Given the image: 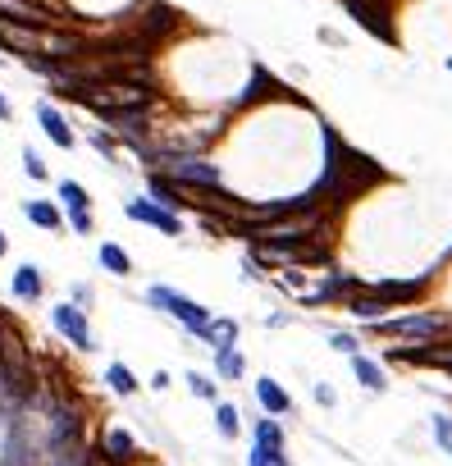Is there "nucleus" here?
Masks as SVG:
<instances>
[{"label": "nucleus", "mask_w": 452, "mask_h": 466, "mask_svg": "<svg viewBox=\"0 0 452 466\" xmlns=\"http://www.w3.org/2000/svg\"><path fill=\"white\" fill-rule=\"evenodd\" d=\"M215 379H219V384H238V379H247V357H242V347H224V353H215Z\"/></svg>", "instance_id": "nucleus-14"}, {"label": "nucleus", "mask_w": 452, "mask_h": 466, "mask_svg": "<svg viewBox=\"0 0 452 466\" xmlns=\"http://www.w3.org/2000/svg\"><path fill=\"white\" fill-rule=\"evenodd\" d=\"M23 174H28V179H37V183H42V179L51 174V170H46V161H42V155H37L32 146H23Z\"/></svg>", "instance_id": "nucleus-24"}, {"label": "nucleus", "mask_w": 452, "mask_h": 466, "mask_svg": "<svg viewBox=\"0 0 452 466\" xmlns=\"http://www.w3.org/2000/svg\"><path fill=\"white\" fill-rule=\"evenodd\" d=\"M284 325H292L288 311H270V316H266V329H284Z\"/></svg>", "instance_id": "nucleus-26"}, {"label": "nucleus", "mask_w": 452, "mask_h": 466, "mask_svg": "<svg viewBox=\"0 0 452 466\" xmlns=\"http://www.w3.org/2000/svg\"><path fill=\"white\" fill-rule=\"evenodd\" d=\"M46 466H92V453L83 444H69V448H55Z\"/></svg>", "instance_id": "nucleus-20"}, {"label": "nucleus", "mask_w": 452, "mask_h": 466, "mask_svg": "<svg viewBox=\"0 0 452 466\" xmlns=\"http://www.w3.org/2000/svg\"><path fill=\"white\" fill-rule=\"evenodd\" d=\"M251 394H256V407L266 412V416H288L292 412V394L275 379V375H260V379H251Z\"/></svg>", "instance_id": "nucleus-6"}, {"label": "nucleus", "mask_w": 452, "mask_h": 466, "mask_svg": "<svg viewBox=\"0 0 452 466\" xmlns=\"http://www.w3.org/2000/svg\"><path fill=\"white\" fill-rule=\"evenodd\" d=\"M430 430H434V444L443 453H452V412H434L430 416Z\"/></svg>", "instance_id": "nucleus-22"}, {"label": "nucleus", "mask_w": 452, "mask_h": 466, "mask_svg": "<svg viewBox=\"0 0 452 466\" xmlns=\"http://www.w3.org/2000/svg\"><path fill=\"white\" fill-rule=\"evenodd\" d=\"M37 124H42V133H46L60 151H69L73 142H78V137H73V129H69V120H64V114H60L51 101H37Z\"/></svg>", "instance_id": "nucleus-8"}, {"label": "nucleus", "mask_w": 452, "mask_h": 466, "mask_svg": "<svg viewBox=\"0 0 452 466\" xmlns=\"http://www.w3.org/2000/svg\"><path fill=\"white\" fill-rule=\"evenodd\" d=\"M210 353H224V347H238V338H242V320L238 316H210V325L197 334Z\"/></svg>", "instance_id": "nucleus-7"}, {"label": "nucleus", "mask_w": 452, "mask_h": 466, "mask_svg": "<svg viewBox=\"0 0 452 466\" xmlns=\"http://www.w3.org/2000/svg\"><path fill=\"white\" fill-rule=\"evenodd\" d=\"M251 444H256V448H270V453H288V435H284L279 416H256V425H251Z\"/></svg>", "instance_id": "nucleus-12"}, {"label": "nucleus", "mask_w": 452, "mask_h": 466, "mask_svg": "<svg viewBox=\"0 0 452 466\" xmlns=\"http://www.w3.org/2000/svg\"><path fill=\"white\" fill-rule=\"evenodd\" d=\"M311 398H316L320 407H338V388L325 384V379H316V384H311Z\"/></svg>", "instance_id": "nucleus-25"}, {"label": "nucleus", "mask_w": 452, "mask_h": 466, "mask_svg": "<svg viewBox=\"0 0 452 466\" xmlns=\"http://www.w3.org/2000/svg\"><path fill=\"white\" fill-rule=\"evenodd\" d=\"M73 302H78V306L87 311V302H92V288H87V284H73Z\"/></svg>", "instance_id": "nucleus-27"}, {"label": "nucleus", "mask_w": 452, "mask_h": 466, "mask_svg": "<svg viewBox=\"0 0 452 466\" xmlns=\"http://www.w3.org/2000/svg\"><path fill=\"white\" fill-rule=\"evenodd\" d=\"M325 343H329V353H343V357H357V353H361V338L348 334V329H329Z\"/></svg>", "instance_id": "nucleus-21"}, {"label": "nucleus", "mask_w": 452, "mask_h": 466, "mask_svg": "<svg viewBox=\"0 0 452 466\" xmlns=\"http://www.w3.org/2000/svg\"><path fill=\"white\" fill-rule=\"evenodd\" d=\"M393 362H402V366H434V370H452V338L425 347V353H393Z\"/></svg>", "instance_id": "nucleus-11"}, {"label": "nucleus", "mask_w": 452, "mask_h": 466, "mask_svg": "<svg viewBox=\"0 0 452 466\" xmlns=\"http://www.w3.org/2000/svg\"><path fill=\"white\" fill-rule=\"evenodd\" d=\"M51 325L78 347V353H92L96 347V334H92V320H87V311L78 306V302H60V306H51Z\"/></svg>", "instance_id": "nucleus-4"}, {"label": "nucleus", "mask_w": 452, "mask_h": 466, "mask_svg": "<svg viewBox=\"0 0 452 466\" xmlns=\"http://www.w3.org/2000/svg\"><path fill=\"white\" fill-rule=\"evenodd\" d=\"M146 306H156L160 316L178 320V329L193 334V338L210 325V311H206L197 297H187V293H178V288H169V284H151V288H146Z\"/></svg>", "instance_id": "nucleus-2"}, {"label": "nucleus", "mask_w": 452, "mask_h": 466, "mask_svg": "<svg viewBox=\"0 0 452 466\" xmlns=\"http://www.w3.org/2000/svg\"><path fill=\"white\" fill-rule=\"evenodd\" d=\"M348 362H352V379L366 388V394H389V370L374 362V357L357 353V357H348Z\"/></svg>", "instance_id": "nucleus-9"}, {"label": "nucleus", "mask_w": 452, "mask_h": 466, "mask_svg": "<svg viewBox=\"0 0 452 466\" xmlns=\"http://www.w3.org/2000/svg\"><path fill=\"white\" fill-rule=\"evenodd\" d=\"M10 252V238H5V229H0V256H5Z\"/></svg>", "instance_id": "nucleus-30"}, {"label": "nucleus", "mask_w": 452, "mask_h": 466, "mask_svg": "<svg viewBox=\"0 0 452 466\" xmlns=\"http://www.w3.org/2000/svg\"><path fill=\"white\" fill-rule=\"evenodd\" d=\"M101 453L110 457V466H128L137 457V439L124 430V425H110L105 439H101Z\"/></svg>", "instance_id": "nucleus-10"}, {"label": "nucleus", "mask_w": 452, "mask_h": 466, "mask_svg": "<svg viewBox=\"0 0 452 466\" xmlns=\"http://www.w3.org/2000/svg\"><path fill=\"white\" fill-rule=\"evenodd\" d=\"M60 202H64V211H69V224H73V233H92V197H87V187L83 183H73V179H64L60 183Z\"/></svg>", "instance_id": "nucleus-5"}, {"label": "nucleus", "mask_w": 452, "mask_h": 466, "mask_svg": "<svg viewBox=\"0 0 452 466\" xmlns=\"http://www.w3.org/2000/svg\"><path fill=\"white\" fill-rule=\"evenodd\" d=\"M187 394L201 398V403H219V379L215 375H201V370H187Z\"/></svg>", "instance_id": "nucleus-19"}, {"label": "nucleus", "mask_w": 452, "mask_h": 466, "mask_svg": "<svg viewBox=\"0 0 452 466\" xmlns=\"http://www.w3.org/2000/svg\"><path fill=\"white\" fill-rule=\"evenodd\" d=\"M10 293H14L19 302H42V293H46L42 270H37V265H19L14 275H10Z\"/></svg>", "instance_id": "nucleus-13"}, {"label": "nucleus", "mask_w": 452, "mask_h": 466, "mask_svg": "<svg viewBox=\"0 0 452 466\" xmlns=\"http://www.w3.org/2000/svg\"><path fill=\"white\" fill-rule=\"evenodd\" d=\"M10 114H14V105H10V96H5V92H0V120H10Z\"/></svg>", "instance_id": "nucleus-29"}, {"label": "nucleus", "mask_w": 452, "mask_h": 466, "mask_svg": "<svg viewBox=\"0 0 452 466\" xmlns=\"http://www.w3.org/2000/svg\"><path fill=\"white\" fill-rule=\"evenodd\" d=\"M215 435L224 439V444H234L238 435H242V412H238V403H215Z\"/></svg>", "instance_id": "nucleus-15"}, {"label": "nucleus", "mask_w": 452, "mask_h": 466, "mask_svg": "<svg viewBox=\"0 0 452 466\" xmlns=\"http://www.w3.org/2000/svg\"><path fill=\"white\" fill-rule=\"evenodd\" d=\"M23 215H28L37 229H46V233H55V229L64 224L60 206H51V202H23Z\"/></svg>", "instance_id": "nucleus-17"}, {"label": "nucleus", "mask_w": 452, "mask_h": 466, "mask_svg": "<svg viewBox=\"0 0 452 466\" xmlns=\"http://www.w3.org/2000/svg\"><path fill=\"white\" fill-rule=\"evenodd\" d=\"M96 261H101V270H110V275H119V279H128V275H133V256H128L119 243H101Z\"/></svg>", "instance_id": "nucleus-16"}, {"label": "nucleus", "mask_w": 452, "mask_h": 466, "mask_svg": "<svg viewBox=\"0 0 452 466\" xmlns=\"http://www.w3.org/2000/svg\"><path fill=\"white\" fill-rule=\"evenodd\" d=\"M366 329L389 347V357L393 353H425V347L452 338V311L448 306H407L398 316H384Z\"/></svg>", "instance_id": "nucleus-1"}, {"label": "nucleus", "mask_w": 452, "mask_h": 466, "mask_svg": "<svg viewBox=\"0 0 452 466\" xmlns=\"http://www.w3.org/2000/svg\"><path fill=\"white\" fill-rule=\"evenodd\" d=\"M151 388H156V394H165V388H169V375L156 370V375H151Z\"/></svg>", "instance_id": "nucleus-28"}, {"label": "nucleus", "mask_w": 452, "mask_h": 466, "mask_svg": "<svg viewBox=\"0 0 452 466\" xmlns=\"http://www.w3.org/2000/svg\"><path fill=\"white\" fill-rule=\"evenodd\" d=\"M124 215L137 220V224H146V229H156V233H165V238H183V215L169 211V206H160L156 197H128Z\"/></svg>", "instance_id": "nucleus-3"}, {"label": "nucleus", "mask_w": 452, "mask_h": 466, "mask_svg": "<svg viewBox=\"0 0 452 466\" xmlns=\"http://www.w3.org/2000/svg\"><path fill=\"white\" fill-rule=\"evenodd\" d=\"M247 466H292V462H288V453H270V448H256V444H251Z\"/></svg>", "instance_id": "nucleus-23"}, {"label": "nucleus", "mask_w": 452, "mask_h": 466, "mask_svg": "<svg viewBox=\"0 0 452 466\" xmlns=\"http://www.w3.org/2000/svg\"><path fill=\"white\" fill-rule=\"evenodd\" d=\"M105 384L115 388L119 398H133V394H137V375H133L124 362H110V366H105Z\"/></svg>", "instance_id": "nucleus-18"}]
</instances>
